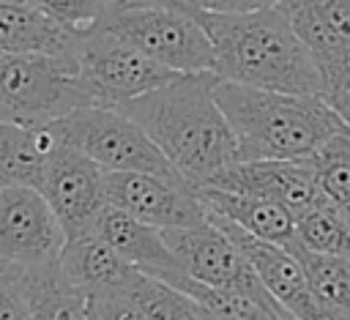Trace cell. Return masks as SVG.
Returning <instances> with one entry per match:
<instances>
[{
  "mask_svg": "<svg viewBox=\"0 0 350 320\" xmlns=\"http://www.w3.org/2000/svg\"><path fill=\"white\" fill-rule=\"evenodd\" d=\"M216 71L180 74L118 109L134 118L175 170L197 189L238 161L235 131L216 101Z\"/></svg>",
  "mask_w": 350,
  "mask_h": 320,
  "instance_id": "6da1fadb",
  "label": "cell"
},
{
  "mask_svg": "<svg viewBox=\"0 0 350 320\" xmlns=\"http://www.w3.org/2000/svg\"><path fill=\"white\" fill-rule=\"evenodd\" d=\"M197 16L213 44V71L219 79L323 96V68L282 5L249 14H213L200 8Z\"/></svg>",
  "mask_w": 350,
  "mask_h": 320,
  "instance_id": "7a4b0ae2",
  "label": "cell"
},
{
  "mask_svg": "<svg viewBox=\"0 0 350 320\" xmlns=\"http://www.w3.org/2000/svg\"><path fill=\"white\" fill-rule=\"evenodd\" d=\"M216 101L235 131L238 161L309 159L328 137L347 129L323 96L282 93L219 79Z\"/></svg>",
  "mask_w": 350,
  "mask_h": 320,
  "instance_id": "3957f363",
  "label": "cell"
},
{
  "mask_svg": "<svg viewBox=\"0 0 350 320\" xmlns=\"http://www.w3.org/2000/svg\"><path fill=\"white\" fill-rule=\"evenodd\" d=\"M197 11L200 8L104 0L93 22L120 36L167 68H175L180 74L213 71V44Z\"/></svg>",
  "mask_w": 350,
  "mask_h": 320,
  "instance_id": "277c9868",
  "label": "cell"
},
{
  "mask_svg": "<svg viewBox=\"0 0 350 320\" xmlns=\"http://www.w3.org/2000/svg\"><path fill=\"white\" fill-rule=\"evenodd\" d=\"M85 104L74 55L0 52V120L46 126Z\"/></svg>",
  "mask_w": 350,
  "mask_h": 320,
  "instance_id": "5b68a950",
  "label": "cell"
},
{
  "mask_svg": "<svg viewBox=\"0 0 350 320\" xmlns=\"http://www.w3.org/2000/svg\"><path fill=\"white\" fill-rule=\"evenodd\" d=\"M60 142L82 150L107 172H156L183 178L148 131L118 107L85 104L49 123Z\"/></svg>",
  "mask_w": 350,
  "mask_h": 320,
  "instance_id": "8992f818",
  "label": "cell"
},
{
  "mask_svg": "<svg viewBox=\"0 0 350 320\" xmlns=\"http://www.w3.org/2000/svg\"><path fill=\"white\" fill-rule=\"evenodd\" d=\"M74 57L90 104L101 107H120L180 77L96 22L82 27Z\"/></svg>",
  "mask_w": 350,
  "mask_h": 320,
  "instance_id": "52a82bcc",
  "label": "cell"
},
{
  "mask_svg": "<svg viewBox=\"0 0 350 320\" xmlns=\"http://www.w3.org/2000/svg\"><path fill=\"white\" fill-rule=\"evenodd\" d=\"M161 232L170 249L175 252L183 274H189L191 279L219 287V290L243 293L265 304L282 306L271 295V290L254 271L252 260L243 254V249L213 219L200 227H167Z\"/></svg>",
  "mask_w": 350,
  "mask_h": 320,
  "instance_id": "ba28073f",
  "label": "cell"
},
{
  "mask_svg": "<svg viewBox=\"0 0 350 320\" xmlns=\"http://www.w3.org/2000/svg\"><path fill=\"white\" fill-rule=\"evenodd\" d=\"M104 197L109 205L148 222L153 227H200L211 222L200 189L189 178H167L156 172H107Z\"/></svg>",
  "mask_w": 350,
  "mask_h": 320,
  "instance_id": "9c48e42d",
  "label": "cell"
},
{
  "mask_svg": "<svg viewBox=\"0 0 350 320\" xmlns=\"http://www.w3.org/2000/svg\"><path fill=\"white\" fill-rule=\"evenodd\" d=\"M66 230L36 186H0V257L22 268L57 263Z\"/></svg>",
  "mask_w": 350,
  "mask_h": 320,
  "instance_id": "30bf717a",
  "label": "cell"
},
{
  "mask_svg": "<svg viewBox=\"0 0 350 320\" xmlns=\"http://www.w3.org/2000/svg\"><path fill=\"white\" fill-rule=\"evenodd\" d=\"M38 189L57 213L66 238H79L85 232H93V224L101 208L107 205L104 170L82 150L66 142H60L49 153Z\"/></svg>",
  "mask_w": 350,
  "mask_h": 320,
  "instance_id": "8fae6325",
  "label": "cell"
},
{
  "mask_svg": "<svg viewBox=\"0 0 350 320\" xmlns=\"http://www.w3.org/2000/svg\"><path fill=\"white\" fill-rule=\"evenodd\" d=\"M241 249L243 254L252 260L254 271L260 274V279L265 282V287L271 290V295L295 317V320H350L347 315L336 312L334 306H328L314 287L309 284V276L298 260V254L287 246L262 241L249 235L246 230H241L238 224L221 219V216H211Z\"/></svg>",
  "mask_w": 350,
  "mask_h": 320,
  "instance_id": "7c38bea8",
  "label": "cell"
},
{
  "mask_svg": "<svg viewBox=\"0 0 350 320\" xmlns=\"http://www.w3.org/2000/svg\"><path fill=\"white\" fill-rule=\"evenodd\" d=\"M208 186L282 202L298 219L320 200L309 159H252L221 170ZM202 189V186H200Z\"/></svg>",
  "mask_w": 350,
  "mask_h": 320,
  "instance_id": "4fadbf2b",
  "label": "cell"
},
{
  "mask_svg": "<svg viewBox=\"0 0 350 320\" xmlns=\"http://www.w3.org/2000/svg\"><path fill=\"white\" fill-rule=\"evenodd\" d=\"M93 232L101 235L104 241H109L142 274H150L164 282H172L178 274H183L175 252L164 241L161 227L139 222L137 216H131L109 202L101 208V213L93 224Z\"/></svg>",
  "mask_w": 350,
  "mask_h": 320,
  "instance_id": "5bb4252c",
  "label": "cell"
},
{
  "mask_svg": "<svg viewBox=\"0 0 350 320\" xmlns=\"http://www.w3.org/2000/svg\"><path fill=\"white\" fill-rule=\"evenodd\" d=\"M57 263L88 298L126 290L142 276L137 265H131L109 241L96 232L68 238Z\"/></svg>",
  "mask_w": 350,
  "mask_h": 320,
  "instance_id": "9a60e30c",
  "label": "cell"
},
{
  "mask_svg": "<svg viewBox=\"0 0 350 320\" xmlns=\"http://www.w3.org/2000/svg\"><path fill=\"white\" fill-rule=\"evenodd\" d=\"M320 68L350 66V0H282Z\"/></svg>",
  "mask_w": 350,
  "mask_h": 320,
  "instance_id": "2e32d148",
  "label": "cell"
},
{
  "mask_svg": "<svg viewBox=\"0 0 350 320\" xmlns=\"http://www.w3.org/2000/svg\"><path fill=\"white\" fill-rule=\"evenodd\" d=\"M79 33L30 0H0V52L74 55Z\"/></svg>",
  "mask_w": 350,
  "mask_h": 320,
  "instance_id": "e0dca14e",
  "label": "cell"
},
{
  "mask_svg": "<svg viewBox=\"0 0 350 320\" xmlns=\"http://www.w3.org/2000/svg\"><path fill=\"white\" fill-rule=\"evenodd\" d=\"M200 197H202L205 208L211 211V216H221L254 238H262V241H271V243H279L287 249L298 241L295 238V216L282 202L254 197V194L224 191V189H213V186H202Z\"/></svg>",
  "mask_w": 350,
  "mask_h": 320,
  "instance_id": "ac0fdd59",
  "label": "cell"
},
{
  "mask_svg": "<svg viewBox=\"0 0 350 320\" xmlns=\"http://www.w3.org/2000/svg\"><path fill=\"white\" fill-rule=\"evenodd\" d=\"M60 145L52 126H19L0 120V186H36L49 153Z\"/></svg>",
  "mask_w": 350,
  "mask_h": 320,
  "instance_id": "d6986e66",
  "label": "cell"
},
{
  "mask_svg": "<svg viewBox=\"0 0 350 320\" xmlns=\"http://www.w3.org/2000/svg\"><path fill=\"white\" fill-rule=\"evenodd\" d=\"M22 290L33 320H90V298L66 276L60 263L22 268Z\"/></svg>",
  "mask_w": 350,
  "mask_h": 320,
  "instance_id": "ffe728a7",
  "label": "cell"
},
{
  "mask_svg": "<svg viewBox=\"0 0 350 320\" xmlns=\"http://www.w3.org/2000/svg\"><path fill=\"white\" fill-rule=\"evenodd\" d=\"M320 200L334 205L350 222V126L328 137L309 156Z\"/></svg>",
  "mask_w": 350,
  "mask_h": 320,
  "instance_id": "44dd1931",
  "label": "cell"
},
{
  "mask_svg": "<svg viewBox=\"0 0 350 320\" xmlns=\"http://www.w3.org/2000/svg\"><path fill=\"white\" fill-rule=\"evenodd\" d=\"M295 243L309 252L350 257V222L328 202H317L295 219Z\"/></svg>",
  "mask_w": 350,
  "mask_h": 320,
  "instance_id": "7402d4cb",
  "label": "cell"
},
{
  "mask_svg": "<svg viewBox=\"0 0 350 320\" xmlns=\"http://www.w3.org/2000/svg\"><path fill=\"white\" fill-rule=\"evenodd\" d=\"M290 249L298 254V260H301L314 293L328 306H334L336 312L350 317V257L317 254V252H309V249H304L298 243L290 246Z\"/></svg>",
  "mask_w": 350,
  "mask_h": 320,
  "instance_id": "603a6c76",
  "label": "cell"
},
{
  "mask_svg": "<svg viewBox=\"0 0 350 320\" xmlns=\"http://www.w3.org/2000/svg\"><path fill=\"white\" fill-rule=\"evenodd\" d=\"M131 293L145 309L148 320H205L200 304L191 295L150 274H142L131 284Z\"/></svg>",
  "mask_w": 350,
  "mask_h": 320,
  "instance_id": "cb8c5ba5",
  "label": "cell"
},
{
  "mask_svg": "<svg viewBox=\"0 0 350 320\" xmlns=\"http://www.w3.org/2000/svg\"><path fill=\"white\" fill-rule=\"evenodd\" d=\"M0 320H33L25 290L22 265L0 257Z\"/></svg>",
  "mask_w": 350,
  "mask_h": 320,
  "instance_id": "d4e9b609",
  "label": "cell"
},
{
  "mask_svg": "<svg viewBox=\"0 0 350 320\" xmlns=\"http://www.w3.org/2000/svg\"><path fill=\"white\" fill-rule=\"evenodd\" d=\"M30 3H36L41 11L71 27H85L98 16L104 0H30Z\"/></svg>",
  "mask_w": 350,
  "mask_h": 320,
  "instance_id": "484cf974",
  "label": "cell"
},
{
  "mask_svg": "<svg viewBox=\"0 0 350 320\" xmlns=\"http://www.w3.org/2000/svg\"><path fill=\"white\" fill-rule=\"evenodd\" d=\"M323 98L350 126V66L323 68Z\"/></svg>",
  "mask_w": 350,
  "mask_h": 320,
  "instance_id": "4316f807",
  "label": "cell"
},
{
  "mask_svg": "<svg viewBox=\"0 0 350 320\" xmlns=\"http://www.w3.org/2000/svg\"><path fill=\"white\" fill-rule=\"evenodd\" d=\"M194 5L213 14H249V11L282 5V0H194Z\"/></svg>",
  "mask_w": 350,
  "mask_h": 320,
  "instance_id": "83f0119b",
  "label": "cell"
},
{
  "mask_svg": "<svg viewBox=\"0 0 350 320\" xmlns=\"http://www.w3.org/2000/svg\"><path fill=\"white\" fill-rule=\"evenodd\" d=\"M134 3H153V5H172V8H197L194 0H134Z\"/></svg>",
  "mask_w": 350,
  "mask_h": 320,
  "instance_id": "f1b7e54d",
  "label": "cell"
},
{
  "mask_svg": "<svg viewBox=\"0 0 350 320\" xmlns=\"http://www.w3.org/2000/svg\"><path fill=\"white\" fill-rule=\"evenodd\" d=\"M202 315H205V320H227V317H216V315H211V312H205V309H202Z\"/></svg>",
  "mask_w": 350,
  "mask_h": 320,
  "instance_id": "f546056e",
  "label": "cell"
},
{
  "mask_svg": "<svg viewBox=\"0 0 350 320\" xmlns=\"http://www.w3.org/2000/svg\"><path fill=\"white\" fill-rule=\"evenodd\" d=\"M90 320H101V317H98V315L93 312V306H90Z\"/></svg>",
  "mask_w": 350,
  "mask_h": 320,
  "instance_id": "4dcf8cb0",
  "label": "cell"
}]
</instances>
